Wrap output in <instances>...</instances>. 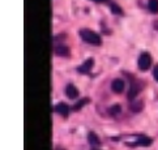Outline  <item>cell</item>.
<instances>
[{
  "instance_id": "cell-2",
  "label": "cell",
  "mask_w": 158,
  "mask_h": 150,
  "mask_svg": "<svg viewBox=\"0 0 158 150\" xmlns=\"http://www.w3.org/2000/svg\"><path fill=\"white\" fill-rule=\"evenodd\" d=\"M150 64H152V58L148 52H143L140 55V58L137 60V65L141 71H148L150 68Z\"/></svg>"
},
{
  "instance_id": "cell-11",
  "label": "cell",
  "mask_w": 158,
  "mask_h": 150,
  "mask_svg": "<svg viewBox=\"0 0 158 150\" xmlns=\"http://www.w3.org/2000/svg\"><path fill=\"white\" fill-rule=\"evenodd\" d=\"M143 107H144L143 101H133L129 104V110H131L132 112H140V111L143 110Z\"/></svg>"
},
{
  "instance_id": "cell-6",
  "label": "cell",
  "mask_w": 158,
  "mask_h": 150,
  "mask_svg": "<svg viewBox=\"0 0 158 150\" xmlns=\"http://www.w3.org/2000/svg\"><path fill=\"white\" fill-rule=\"evenodd\" d=\"M153 144V140L148 136H144V135H139L137 136V141L133 144V145H139V146H150Z\"/></svg>"
},
{
  "instance_id": "cell-9",
  "label": "cell",
  "mask_w": 158,
  "mask_h": 150,
  "mask_svg": "<svg viewBox=\"0 0 158 150\" xmlns=\"http://www.w3.org/2000/svg\"><path fill=\"white\" fill-rule=\"evenodd\" d=\"M55 55H58V56H61V58H67V56H69V48L67 47V46H56L55 47Z\"/></svg>"
},
{
  "instance_id": "cell-14",
  "label": "cell",
  "mask_w": 158,
  "mask_h": 150,
  "mask_svg": "<svg viewBox=\"0 0 158 150\" xmlns=\"http://www.w3.org/2000/svg\"><path fill=\"white\" fill-rule=\"evenodd\" d=\"M109 112H110V115H112V116H118V115L122 112V107L119 106V104H114V106L110 107Z\"/></svg>"
},
{
  "instance_id": "cell-10",
  "label": "cell",
  "mask_w": 158,
  "mask_h": 150,
  "mask_svg": "<svg viewBox=\"0 0 158 150\" xmlns=\"http://www.w3.org/2000/svg\"><path fill=\"white\" fill-rule=\"evenodd\" d=\"M88 141H89V144H90L92 146H99V145H101L99 137L95 135L94 132H89V135H88Z\"/></svg>"
},
{
  "instance_id": "cell-18",
  "label": "cell",
  "mask_w": 158,
  "mask_h": 150,
  "mask_svg": "<svg viewBox=\"0 0 158 150\" xmlns=\"http://www.w3.org/2000/svg\"><path fill=\"white\" fill-rule=\"evenodd\" d=\"M93 150H97V149H93Z\"/></svg>"
},
{
  "instance_id": "cell-4",
  "label": "cell",
  "mask_w": 158,
  "mask_h": 150,
  "mask_svg": "<svg viewBox=\"0 0 158 150\" xmlns=\"http://www.w3.org/2000/svg\"><path fill=\"white\" fill-rule=\"evenodd\" d=\"M124 87H126V81L122 80V79H115L114 81L111 82L112 91H115L116 94H120L124 90Z\"/></svg>"
},
{
  "instance_id": "cell-3",
  "label": "cell",
  "mask_w": 158,
  "mask_h": 150,
  "mask_svg": "<svg viewBox=\"0 0 158 150\" xmlns=\"http://www.w3.org/2000/svg\"><path fill=\"white\" fill-rule=\"evenodd\" d=\"M141 87H143V85H139V81L133 80L131 82V87H129V91L127 94L129 101H135V98H136L139 95V93L141 91Z\"/></svg>"
},
{
  "instance_id": "cell-1",
  "label": "cell",
  "mask_w": 158,
  "mask_h": 150,
  "mask_svg": "<svg viewBox=\"0 0 158 150\" xmlns=\"http://www.w3.org/2000/svg\"><path fill=\"white\" fill-rule=\"evenodd\" d=\"M80 37L82 38L84 42H86L89 44H93V46H99L102 41H101V37L89 29H81L80 30Z\"/></svg>"
},
{
  "instance_id": "cell-8",
  "label": "cell",
  "mask_w": 158,
  "mask_h": 150,
  "mask_svg": "<svg viewBox=\"0 0 158 150\" xmlns=\"http://www.w3.org/2000/svg\"><path fill=\"white\" fill-rule=\"evenodd\" d=\"M93 64H94L93 59H88L86 62L84 63V64H82L81 67H78V68H77V71L80 72V73H84V75H86V73H89V72H90V69H92Z\"/></svg>"
},
{
  "instance_id": "cell-5",
  "label": "cell",
  "mask_w": 158,
  "mask_h": 150,
  "mask_svg": "<svg viewBox=\"0 0 158 150\" xmlns=\"http://www.w3.org/2000/svg\"><path fill=\"white\" fill-rule=\"evenodd\" d=\"M55 111L58 112L60 116H63V118H67V116L69 115V112H71V108H69V106L68 104H65V103H58L55 106Z\"/></svg>"
},
{
  "instance_id": "cell-12",
  "label": "cell",
  "mask_w": 158,
  "mask_h": 150,
  "mask_svg": "<svg viewBox=\"0 0 158 150\" xmlns=\"http://www.w3.org/2000/svg\"><path fill=\"white\" fill-rule=\"evenodd\" d=\"M89 102V98H84V99H80V101H78L75 106H72V111H78V110H81L84 106H85V104Z\"/></svg>"
},
{
  "instance_id": "cell-15",
  "label": "cell",
  "mask_w": 158,
  "mask_h": 150,
  "mask_svg": "<svg viewBox=\"0 0 158 150\" xmlns=\"http://www.w3.org/2000/svg\"><path fill=\"white\" fill-rule=\"evenodd\" d=\"M110 8H111V12L114 13V14H118V16H122L123 14V10H122V8L118 4H111Z\"/></svg>"
},
{
  "instance_id": "cell-7",
  "label": "cell",
  "mask_w": 158,
  "mask_h": 150,
  "mask_svg": "<svg viewBox=\"0 0 158 150\" xmlns=\"http://www.w3.org/2000/svg\"><path fill=\"white\" fill-rule=\"evenodd\" d=\"M65 95L68 97L69 99H76L78 97V89L75 85L68 84L67 87H65Z\"/></svg>"
},
{
  "instance_id": "cell-16",
  "label": "cell",
  "mask_w": 158,
  "mask_h": 150,
  "mask_svg": "<svg viewBox=\"0 0 158 150\" xmlns=\"http://www.w3.org/2000/svg\"><path fill=\"white\" fill-rule=\"evenodd\" d=\"M153 77L156 79V81L158 82V65H156L154 69H153Z\"/></svg>"
},
{
  "instance_id": "cell-17",
  "label": "cell",
  "mask_w": 158,
  "mask_h": 150,
  "mask_svg": "<svg viewBox=\"0 0 158 150\" xmlns=\"http://www.w3.org/2000/svg\"><path fill=\"white\" fill-rule=\"evenodd\" d=\"M94 2H98V3H101V2H106V0H94Z\"/></svg>"
},
{
  "instance_id": "cell-13",
  "label": "cell",
  "mask_w": 158,
  "mask_h": 150,
  "mask_svg": "<svg viewBox=\"0 0 158 150\" xmlns=\"http://www.w3.org/2000/svg\"><path fill=\"white\" fill-rule=\"evenodd\" d=\"M148 8L152 13H158V0H149Z\"/></svg>"
}]
</instances>
